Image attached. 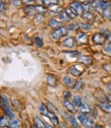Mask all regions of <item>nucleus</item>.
<instances>
[{"label": "nucleus", "mask_w": 111, "mask_h": 128, "mask_svg": "<svg viewBox=\"0 0 111 128\" xmlns=\"http://www.w3.org/2000/svg\"><path fill=\"white\" fill-rule=\"evenodd\" d=\"M0 107L3 109V111L5 112V114L10 119H13L14 118V113H13V111H12V108L10 106L9 99H8L7 96H5V94H2L1 96V99H0Z\"/></svg>", "instance_id": "1"}, {"label": "nucleus", "mask_w": 111, "mask_h": 128, "mask_svg": "<svg viewBox=\"0 0 111 128\" xmlns=\"http://www.w3.org/2000/svg\"><path fill=\"white\" fill-rule=\"evenodd\" d=\"M77 119L82 123L83 126L86 128H94V126L96 125L94 118L89 114V113H82L77 116Z\"/></svg>", "instance_id": "2"}, {"label": "nucleus", "mask_w": 111, "mask_h": 128, "mask_svg": "<svg viewBox=\"0 0 111 128\" xmlns=\"http://www.w3.org/2000/svg\"><path fill=\"white\" fill-rule=\"evenodd\" d=\"M68 34V28L66 26H61L57 30H55L54 32H52V34H51V38L53 40H59L61 39L62 37H65L66 35Z\"/></svg>", "instance_id": "3"}, {"label": "nucleus", "mask_w": 111, "mask_h": 128, "mask_svg": "<svg viewBox=\"0 0 111 128\" xmlns=\"http://www.w3.org/2000/svg\"><path fill=\"white\" fill-rule=\"evenodd\" d=\"M63 117L65 118V120L70 124V126L72 128H80V124L76 121V118L74 117V115H72L71 113H66V112H64V113H63Z\"/></svg>", "instance_id": "4"}, {"label": "nucleus", "mask_w": 111, "mask_h": 128, "mask_svg": "<svg viewBox=\"0 0 111 128\" xmlns=\"http://www.w3.org/2000/svg\"><path fill=\"white\" fill-rule=\"evenodd\" d=\"M69 7L77 14V15H82L83 13H84V11H83V7H82V4L78 2V1H72V2H70V4H69Z\"/></svg>", "instance_id": "5"}, {"label": "nucleus", "mask_w": 111, "mask_h": 128, "mask_svg": "<svg viewBox=\"0 0 111 128\" xmlns=\"http://www.w3.org/2000/svg\"><path fill=\"white\" fill-rule=\"evenodd\" d=\"M92 40H93V42H94L95 44L102 45V44H104V42H105V37H104V35H102L101 33H97V34H95V35L93 36Z\"/></svg>", "instance_id": "6"}, {"label": "nucleus", "mask_w": 111, "mask_h": 128, "mask_svg": "<svg viewBox=\"0 0 111 128\" xmlns=\"http://www.w3.org/2000/svg\"><path fill=\"white\" fill-rule=\"evenodd\" d=\"M46 80H47V84H48L50 86H56L57 82H58L56 76L53 75V74H48V75H47Z\"/></svg>", "instance_id": "7"}, {"label": "nucleus", "mask_w": 111, "mask_h": 128, "mask_svg": "<svg viewBox=\"0 0 111 128\" xmlns=\"http://www.w3.org/2000/svg\"><path fill=\"white\" fill-rule=\"evenodd\" d=\"M98 107L105 113H111V104L109 102H104V103H99Z\"/></svg>", "instance_id": "8"}, {"label": "nucleus", "mask_w": 111, "mask_h": 128, "mask_svg": "<svg viewBox=\"0 0 111 128\" xmlns=\"http://www.w3.org/2000/svg\"><path fill=\"white\" fill-rule=\"evenodd\" d=\"M63 106H64V108L68 111V112H70V113H73V112L75 111V106H74V104L73 103H71L70 101H68V100H64L63 101Z\"/></svg>", "instance_id": "9"}, {"label": "nucleus", "mask_w": 111, "mask_h": 128, "mask_svg": "<svg viewBox=\"0 0 111 128\" xmlns=\"http://www.w3.org/2000/svg\"><path fill=\"white\" fill-rule=\"evenodd\" d=\"M75 40L77 43L80 44H84V43H87V35L84 32H80V33L76 34V37H75Z\"/></svg>", "instance_id": "10"}, {"label": "nucleus", "mask_w": 111, "mask_h": 128, "mask_svg": "<svg viewBox=\"0 0 111 128\" xmlns=\"http://www.w3.org/2000/svg\"><path fill=\"white\" fill-rule=\"evenodd\" d=\"M45 116H46V117H48V118L51 120V122L53 123V125H59V123H60V122H59V119H58V117H57L55 114L50 113V112L48 111Z\"/></svg>", "instance_id": "11"}, {"label": "nucleus", "mask_w": 111, "mask_h": 128, "mask_svg": "<svg viewBox=\"0 0 111 128\" xmlns=\"http://www.w3.org/2000/svg\"><path fill=\"white\" fill-rule=\"evenodd\" d=\"M62 82H63V84H64L65 86H73V84H75L74 80H73V78L70 77V76H68V75L63 76Z\"/></svg>", "instance_id": "12"}, {"label": "nucleus", "mask_w": 111, "mask_h": 128, "mask_svg": "<svg viewBox=\"0 0 111 128\" xmlns=\"http://www.w3.org/2000/svg\"><path fill=\"white\" fill-rule=\"evenodd\" d=\"M78 62H82L83 64H86V65H91V63H92V58L90 56H78L77 58Z\"/></svg>", "instance_id": "13"}, {"label": "nucleus", "mask_w": 111, "mask_h": 128, "mask_svg": "<svg viewBox=\"0 0 111 128\" xmlns=\"http://www.w3.org/2000/svg\"><path fill=\"white\" fill-rule=\"evenodd\" d=\"M95 96H96V99L99 101V103H104L107 101V96H105L102 90H98L95 94Z\"/></svg>", "instance_id": "14"}, {"label": "nucleus", "mask_w": 111, "mask_h": 128, "mask_svg": "<svg viewBox=\"0 0 111 128\" xmlns=\"http://www.w3.org/2000/svg\"><path fill=\"white\" fill-rule=\"evenodd\" d=\"M82 18H83L85 20H87L89 24L93 22H94V18H95L94 14H93V13H91L90 11H88V12H84V13L82 14Z\"/></svg>", "instance_id": "15"}, {"label": "nucleus", "mask_w": 111, "mask_h": 128, "mask_svg": "<svg viewBox=\"0 0 111 128\" xmlns=\"http://www.w3.org/2000/svg\"><path fill=\"white\" fill-rule=\"evenodd\" d=\"M49 26H50V28H56V30L59 28H61V26H62V22H59V20H55V18H51L49 20Z\"/></svg>", "instance_id": "16"}, {"label": "nucleus", "mask_w": 111, "mask_h": 128, "mask_svg": "<svg viewBox=\"0 0 111 128\" xmlns=\"http://www.w3.org/2000/svg\"><path fill=\"white\" fill-rule=\"evenodd\" d=\"M68 72H69L71 75L75 76V77H76V76H81V75L83 74V71L80 70V69H77L76 66H71V67H69Z\"/></svg>", "instance_id": "17"}, {"label": "nucleus", "mask_w": 111, "mask_h": 128, "mask_svg": "<svg viewBox=\"0 0 111 128\" xmlns=\"http://www.w3.org/2000/svg\"><path fill=\"white\" fill-rule=\"evenodd\" d=\"M63 45L68 47V48H73L75 46V40L73 38H71V37L66 38L64 41H63Z\"/></svg>", "instance_id": "18"}, {"label": "nucleus", "mask_w": 111, "mask_h": 128, "mask_svg": "<svg viewBox=\"0 0 111 128\" xmlns=\"http://www.w3.org/2000/svg\"><path fill=\"white\" fill-rule=\"evenodd\" d=\"M25 12H26L27 15H29V16H33V15H36V12L37 11H36L34 5H31V6H26Z\"/></svg>", "instance_id": "19"}, {"label": "nucleus", "mask_w": 111, "mask_h": 128, "mask_svg": "<svg viewBox=\"0 0 111 128\" xmlns=\"http://www.w3.org/2000/svg\"><path fill=\"white\" fill-rule=\"evenodd\" d=\"M84 86H85L84 82H82V80H76L75 84H73L72 88H73V90H75V92H80V90H82L84 88Z\"/></svg>", "instance_id": "20"}, {"label": "nucleus", "mask_w": 111, "mask_h": 128, "mask_svg": "<svg viewBox=\"0 0 111 128\" xmlns=\"http://www.w3.org/2000/svg\"><path fill=\"white\" fill-rule=\"evenodd\" d=\"M8 126L9 128H22V124L18 119H12L11 121H9Z\"/></svg>", "instance_id": "21"}, {"label": "nucleus", "mask_w": 111, "mask_h": 128, "mask_svg": "<svg viewBox=\"0 0 111 128\" xmlns=\"http://www.w3.org/2000/svg\"><path fill=\"white\" fill-rule=\"evenodd\" d=\"M80 111L82 112V113H89V112L91 111V108H90V106L86 103V102H83L82 103V105L80 106Z\"/></svg>", "instance_id": "22"}, {"label": "nucleus", "mask_w": 111, "mask_h": 128, "mask_svg": "<svg viewBox=\"0 0 111 128\" xmlns=\"http://www.w3.org/2000/svg\"><path fill=\"white\" fill-rule=\"evenodd\" d=\"M49 9H50V11H51L52 13H58V14L62 11V8H61L59 5H57V4L50 5V6H49Z\"/></svg>", "instance_id": "23"}, {"label": "nucleus", "mask_w": 111, "mask_h": 128, "mask_svg": "<svg viewBox=\"0 0 111 128\" xmlns=\"http://www.w3.org/2000/svg\"><path fill=\"white\" fill-rule=\"evenodd\" d=\"M46 108H47V110L50 112V113H53V114H56L57 112H58L57 108H55L54 105H52L50 102H47V104H46Z\"/></svg>", "instance_id": "24"}, {"label": "nucleus", "mask_w": 111, "mask_h": 128, "mask_svg": "<svg viewBox=\"0 0 111 128\" xmlns=\"http://www.w3.org/2000/svg\"><path fill=\"white\" fill-rule=\"evenodd\" d=\"M34 120H35V125H36L38 128H46L44 121H42L38 116H36V117L34 118Z\"/></svg>", "instance_id": "25"}, {"label": "nucleus", "mask_w": 111, "mask_h": 128, "mask_svg": "<svg viewBox=\"0 0 111 128\" xmlns=\"http://www.w3.org/2000/svg\"><path fill=\"white\" fill-rule=\"evenodd\" d=\"M82 103H83V100H82L81 96H74V97H73V104H74V106L76 108H80Z\"/></svg>", "instance_id": "26"}, {"label": "nucleus", "mask_w": 111, "mask_h": 128, "mask_svg": "<svg viewBox=\"0 0 111 128\" xmlns=\"http://www.w3.org/2000/svg\"><path fill=\"white\" fill-rule=\"evenodd\" d=\"M58 16H59V18H60V20H62V22H68L70 18H68V15H67V13L65 12V10H62L59 14H58Z\"/></svg>", "instance_id": "27"}, {"label": "nucleus", "mask_w": 111, "mask_h": 128, "mask_svg": "<svg viewBox=\"0 0 111 128\" xmlns=\"http://www.w3.org/2000/svg\"><path fill=\"white\" fill-rule=\"evenodd\" d=\"M35 6V9H36V11L38 12V14H45L46 12H47V8L46 7H44V6H42V5H34Z\"/></svg>", "instance_id": "28"}, {"label": "nucleus", "mask_w": 111, "mask_h": 128, "mask_svg": "<svg viewBox=\"0 0 111 128\" xmlns=\"http://www.w3.org/2000/svg\"><path fill=\"white\" fill-rule=\"evenodd\" d=\"M65 10V12L67 13V15H68V18H70V20H72V18H75L76 16H77V14L70 8V7H67L66 9H64Z\"/></svg>", "instance_id": "29"}, {"label": "nucleus", "mask_w": 111, "mask_h": 128, "mask_svg": "<svg viewBox=\"0 0 111 128\" xmlns=\"http://www.w3.org/2000/svg\"><path fill=\"white\" fill-rule=\"evenodd\" d=\"M100 4H101V2L99 1V0H93V1L91 2V8H93V9H98V8H101Z\"/></svg>", "instance_id": "30"}, {"label": "nucleus", "mask_w": 111, "mask_h": 128, "mask_svg": "<svg viewBox=\"0 0 111 128\" xmlns=\"http://www.w3.org/2000/svg\"><path fill=\"white\" fill-rule=\"evenodd\" d=\"M34 42H35V44L39 47V48H42L43 47V45H44V43H43V40L40 38V37H35L34 38Z\"/></svg>", "instance_id": "31"}, {"label": "nucleus", "mask_w": 111, "mask_h": 128, "mask_svg": "<svg viewBox=\"0 0 111 128\" xmlns=\"http://www.w3.org/2000/svg\"><path fill=\"white\" fill-rule=\"evenodd\" d=\"M58 2H59V0H44V4H45L46 6L58 4Z\"/></svg>", "instance_id": "32"}, {"label": "nucleus", "mask_w": 111, "mask_h": 128, "mask_svg": "<svg viewBox=\"0 0 111 128\" xmlns=\"http://www.w3.org/2000/svg\"><path fill=\"white\" fill-rule=\"evenodd\" d=\"M9 121L6 117H2L0 118V127H4V126H8Z\"/></svg>", "instance_id": "33"}, {"label": "nucleus", "mask_w": 111, "mask_h": 128, "mask_svg": "<svg viewBox=\"0 0 111 128\" xmlns=\"http://www.w3.org/2000/svg\"><path fill=\"white\" fill-rule=\"evenodd\" d=\"M34 20L36 22V24H40L44 20V16H43V14H36L35 15V18H34Z\"/></svg>", "instance_id": "34"}, {"label": "nucleus", "mask_w": 111, "mask_h": 128, "mask_svg": "<svg viewBox=\"0 0 111 128\" xmlns=\"http://www.w3.org/2000/svg\"><path fill=\"white\" fill-rule=\"evenodd\" d=\"M78 28H80V24H69V26H67L68 30H70V32L76 30H77Z\"/></svg>", "instance_id": "35"}, {"label": "nucleus", "mask_w": 111, "mask_h": 128, "mask_svg": "<svg viewBox=\"0 0 111 128\" xmlns=\"http://www.w3.org/2000/svg\"><path fill=\"white\" fill-rule=\"evenodd\" d=\"M80 28H82L83 30H91V28H92V26H91V24L82 22V24H80Z\"/></svg>", "instance_id": "36"}, {"label": "nucleus", "mask_w": 111, "mask_h": 128, "mask_svg": "<svg viewBox=\"0 0 111 128\" xmlns=\"http://www.w3.org/2000/svg\"><path fill=\"white\" fill-rule=\"evenodd\" d=\"M103 15H104L105 18H111V9L108 8V9L103 10Z\"/></svg>", "instance_id": "37"}, {"label": "nucleus", "mask_w": 111, "mask_h": 128, "mask_svg": "<svg viewBox=\"0 0 111 128\" xmlns=\"http://www.w3.org/2000/svg\"><path fill=\"white\" fill-rule=\"evenodd\" d=\"M39 109H40V111H41V113L45 116L46 114H47V112H48V110H47V108H46V106H44L43 104H41L40 106H39Z\"/></svg>", "instance_id": "38"}, {"label": "nucleus", "mask_w": 111, "mask_h": 128, "mask_svg": "<svg viewBox=\"0 0 111 128\" xmlns=\"http://www.w3.org/2000/svg\"><path fill=\"white\" fill-rule=\"evenodd\" d=\"M103 51H104V53H106V54H111V44L109 43L108 45H106L104 48H103Z\"/></svg>", "instance_id": "39"}, {"label": "nucleus", "mask_w": 111, "mask_h": 128, "mask_svg": "<svg viewBox=\"0 0 111 128\" xmlns=\"http://www.w3.org/2000/svg\"><path fill=\"white\" fill-rule=\"evenodd\" d=\"M22 3L26 4L27 6H31L35 3V0H22Z\"/></svg>", "instance_id": "40"}, {"label": "nucleus", "mask_w": 111, "mask_h": 128, "mask_svg": "<svg viewBox=\"0 0 111 128\" xmlns=\"http://www.w3.org/2000/svg\"><path fill=\"white\" fill-rule=\"evenodd\" d=\"M100 2H101V1H100ZM100 6H101V9H102V10H105V9L110 8V4H109L108 2H101Z\"/></svg>", "instance_id": "41"}, {"label": "nucleus", "mask_w": 111, "mask_h": 128, "mask_svg": "<svg viewBox=\"0 0 111 128\" xmlns=\"http://www.w3.org/2000/svg\"><path fill=\"white\" fill-rule=\"evenodd\" d=\"M82 7H83V11L84 12H88L89 9H90V7H91V5H89V3L88 4H83Z\"/></svg>", "instance_id": "42"}, {"label": "nucleus", "mask_w": 111, "mask_h": 128, "mask_svg": "<svg viewBox=\"0 0 111 128\" xmlns=\"http://www.w3.org/2000/svg\"><path fill=\"white\" fill-rule=\"evenodd\" d=\"M58 126H59V128H69V126L67 125L66 122H60Z\"/></svg>", "instance_id": "43"}, {"label": "nucleus", "mask_w": 111, "mask_h": 128, "mask_svg": "<svg viewBox=\"0 0 111 128\" xmlns=\"http://www.w3.org/2000/svg\"><path fill=\"white\" fill-rule=\"evenodd\" d=\"M103 68H104L105 70H107V71H111V64H110V63L105 64V65H103Z\"/></svg>", "instance_id": "44"}, {"label": "nucleus", "mask_w": 111, "mask_h": 128, "mask_svg": "<svg viewBox=\"0 0 111 128\" xmlns=\"http://www.w3.org/2000/svg\"><path fill=\"white\" fill-rule=\"evenodd\" d=\"M70 97H71V92H64V99L65 100H68Z\"/></svg>", "instance_id": "45"}, {"label": "nucleus", "mask_w": 111, "mask_h": 128, "mask_svg": "<svg viewBox=\"0 0 111 128\" xmlns=\"http://www.w3.org/2000/svg\"><path fill=\"white\" fill-rule=\"evenodd\" d=\"M80 3H83V4H88V3H90V2H92L93 0H77Z\"/></svg>", "instance_id": "46"}, {"label": "nucleus", "mask_w": 111, "mask_h": 128, "mask_svg": "<svg viewBox=\"0 0 111 128\" xmlns=\"http://www.w3.org/2000/svg\"><path fill=\"white\" fill-rule=\"evenodd\" d=\"M5 9V5H4V2L0 0V11H3Z\"/></svg>", "instance_id": "47"}, {"label": "nucleus", "mask_w": 111, "mask_h": 128, "mask_svg": "<svg viewBox=\"0 0 111 128\" xmlns=\"http://www.w3.org/2000/svg\"><path fill=\"white\" fill-rule=\"evenodd\" d=\"M107 41L111 44V33H109V34L107 35Z\"/></svg>", "instance_id": "48"}, {"label": "nucleus", "mask_w": 111, "mask_h": 128, "mask_svg": "<svg viewBox=\"0 0 111 128\" xmlns=\"http://www.w3.org/2000/svg\"><path fill=\"white\" fill-rule=\"evenodd\" d=\"M44 123H45V126H46V128H54L53 126H51L50 124H48L47 122H44Z\"/></svg>", "instance_id": "49"}, {"label": "nucleus", "mask_w": 111, "mask_h": 128, "mask_svg": "<svg viewBox=\"0 0 111 128\" xmlns=\"http://www.w3.org/2000/svg\"><path fill=\"white\" fill-rule=\"evenodd\" d=\"M107 101L111 104V94H108V96H107Z\"/></svg>", "instance_id": "50"}, {"label": "nucleus", "mask_w": 111, "mask_h": 128, "mask_svg": "<svg viewBox=\"0 0 111 128\" xmlns=\"http://www.w3.org/2000/svg\"><path fill=\"white\" fill-rule=\"evenodd\" d=\"M36 1L39 3V5H40V4H42V3L44 4V0H36Z\"/></svg>", "instance_id": "51"}, {"label": "nucleus", "mask_w": 111, "mask_h": 128, "mask_svg": "<svg viewBox=\"0 0 111 128\" xmlns=\"http://www.w3.org/2000/svg\"><path fill=\"white\" fill-rule=\"evenodd\" d=\"M107 88H108V90L111 92V84H107Z\"/></svg>", "instance_id": "52"}, {"label": "nucleus", "mask_w": 111, "mask_h": 128, "mask_svg": "<svg viewBox=\"0 0 111 128\" xmlns=\"http://www.w3.org/2000/svg\"><path fill=\"white\" fill-rule=\"evenodd\" d=\"M13 3H14L15 5H20V4H21V1H14Z\"/></svg>", "instance_id": "53"}, {"label": "nucleus", "mask_w": 111, "mask_h": 128, "mask_svg": "<svg viewBox=\"0 0 111 128\" xmlns=\"http://www.w3.org/2000/svg\"><path fill=\"white\" fill-rule=\"evenodd\" d=\"M94 128H102V126H99V125H95Z\"/></svg>", "instance_id": "54"}, {"label": "nucleus", "mask_w": 111, "mask_h": 128, "mask_svg": "<svg viewBox=\"0 0 111 128\" xmlns=\"http://www.w3.org/2000/svg\"><path fill=\"white\" fill-rule=\"evenodd\" d=\"M99 1H101V2H108V0H99Z\"/></svg>", "instance_id": "55"}, {"label": "nucleus", "mask_w": 111, "mask_h": 128, "mask_svg": "<svg viewBox=\"0 0 111 128\" xmlns=\"http://www.w3.org/2000/svg\"><path fill=\"white\" fill-rule=\"evenodd\" d=\"M110 7H111V4H110ZM110 9H111V8H110Z\"/></svg>", "instance_id": "56"}]
</instances>
